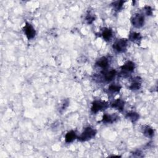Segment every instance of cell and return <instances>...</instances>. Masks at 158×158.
I'll list each match as a JSON object with an SVG mask.
<instances>
[{
	"instance_id": "cell-9",
	"label": "cell",
	"mask_w": 158,
	"mask_h": 158,
	"mask_svg": "<svg viewBox=\"0 0 158 158\" xmlns=\"http://www.w3.org/2000/svg\"><path fill=\"white\" fill-rule=\"evenodd\" d=\"M112 107L118 109L120 111H122L124 108V102L122 99H117L112 104Z\"/></svg>"
},
{
	"instance_id": "cell-11",
	"label": "cell",
	"mask_w": 158,
	"mask_h": 158,
	"mask_svg": "<svg viewBox=\"0 0 158 158\" xmlns=\"http://www.w3.org/2000/svg\"><path fill=\"white\" fill-rule=\"evenodd\" d=\"M143 132L147 137L151 138L154 136V130L148 125H145L143 127Z\"/></svg>"
},
{
	"instance_id": "cell-8",
	"label": "cell",
	"mask_w": 158,
	"mask_h": 158,
	"mask_svg": "<svg viewBox=\"0 0 158 158\" xmlns=\"http://www.w3.org/2000/svg\"><path fill=\"white\" fill-rule=\"evenodd\" d=\"M129 40L131 41L134 42V43L139 44L141 40V36L138 33L132 32L129 35Z\"/></svg>"
},
{
	"instance_id": "cell-12",
	"label": "cell",
	"mask_w": 158,
	"mask_h": 158,
	"mask_svg": "<svg viewBox=\"0 0 158 158\" xmlns=\"http://www.w3.org/2000/svg\"><path fill=\"white\" fill-rule=\"evenodd\" d=\"M116 76V71L115 70H110L104 73V80L108 82L112 81Z\"/></svg>"
},
{
	"instance_id": "cell-7",
	"label": "cell",
	"mask_w": 158,
	"mask_h": 158,
	"mask_svg": "<svg viewBox=\"0 0 158 158\" xmlns=\"http://www.w3.org/2000/svg\"><path fill=\"white\" fill-rule=\"evenodd\" d=\"M119 118L118 115L116 114H104L103 117V122L104 123H113L115 122Z\"/></svg>"
},
{
	"instance_id": "cell-17",
	"label": "cell",
	"mask_w": 158,
	"mask_h": 158,
	"mask_svg": "<svg viewBox=\"0 0 158 158\" xmlns=\"http://www.w3.org/2000/svg\"><path fill=\"white\" fill-rule=\"evenodd\" d=\"M125 1H115L113 4V7L115 9V10H119L121 9L122 8L123 5L124 4Z\"/></svg>"
},
{
	"instance_id": "cell-20",
	"label": "cell",
	"mask_w": 158,
	"mask_h": 158,
	"mask_svg": "<svg viewBox=\"0 0 158 158\" xmlns=\"http://www.w3.org/2000/svg\"><path fill=\"white\" fill-rule=\"evenodd\" d=\"M86 20L87 21L88 24H92L93 21L94 20V17L92 14H89L87 15L86 17Z\"/></svg>"
},
{
	"instance_id": "cell-14",
	"label": "cell",
	"mask_w": 158,
	"mask_h": 158,
	"mask_svg": "<svg viewBox=\"0 0 158 158\" xmlns=\"http://www.w3.org/2000/svg\"><path fill=\"white\" fill-rule=\"evenodd\" d=\"M109 61L106 57H103L100 58L96 62V65L100 67L105 69L108 66Z\"/></svg>"
},
{
	"instance_id": "cell-19",
	"label": "cell",
	"mask_w": 158,
	"mask_h": 158,
	"mask_svg": "<svg viewBox=\"0 0 158 158\" xmlns=\"http://www.w3.org/2000/svg\"><path fill=\"white\" fill-rule=\"evenodd\" d=\"M144 11L147 15H151L152 14V9L150 6H145L144 8Z\"/></svg>"
},
{
	"instance_id": "cell-2",
	"label": "cell",
	"mask_w": 158,
	"mask_h": 158,
	"mask_svg": "<svg viewBox=\"0 0 158 158\" xmlns=\"http://www.w3.org/2000/svg\"><path fill=\"white\" fill-rule=\"evenodd\" d=\"M127 40L122 38L117 40L113 45V48L118 52H124L127 50Z\"/></svg>"
},
{
	"instance_id": "cell-13",
	"label": "cell",
	"mask_w": 158,
	"mask_h": 158,
	"mask_svg": "<svg viewBox=\"0 0 158 158\" xmlns=\"http://www.w3.org/2000/svg\"><path fill=\"white\" fill-rule=\"evenodd\" d=\"M77 138L76 134L74 131H70L65 136V140L66 143H71Z\"/></svg>"
},
{
	"instance_id": "cell-1",
	"label": "cell",
	"mask_w": 158,
	"mask_h": 158,
	"mask_svg": "<svg viewBox=\"0 0 158 158\" xmlns=\"http://www.w3.org/2000/svg\"><path fill=\"white\" fill-rule=\"evenodd\" d=\"M96 130L90 127L86 128L82 134L79 136L78 140L81 141H85L92 139L96 135Z\"/></svg>"
},
{
	"instance_id": "cell-5",
	"label": "cell",
	"mask_w": 158,
	"mask_h": 158,
	"mask_svg": "<svg viewBox=\"0 0 158 158\" xmlns=\"http://www.w3.org/2000/svg\"><path fill=\"white\" fill-rule=\"evenodd\" d=\"M24 33L29 40H31L35 37L36 35V31L33 26L29 23H26L24 28Z\"/></svg>"
},
{
	"instance_id": "cell-18",
	"label": "cell",
	"mask_w": 158,
	"mask_h": 158,
	"mask_svg": "<svg viewBox=\"0 0 158 158\" xmlns=\"http://www.w3.org/2000/svg\"><path fill=\"white\" fill-rule=\"evenodd\" d=\"M120 88H121V87L119 85H112L109 87V89L110 91H111L113 92H119Z\"/></svg>"
},
{
	"instance_id": "cell-15",
	"label": "cell",
	"mask_w": 158,
	"mask_h": 158,
	"mask_svg": "<svg viewBox=\"0 0 158 158\" xmlns=\"http://www.w3.org/2000/svg\"><path fill=\"white\" fill-rule=\"evenodd\" d=\"M103 38L105 40H109L113 36V31L109 29H104L102 32Z\"/></svg>"
},
{
	"instance_id": "cell-16",
	"label": "cell",
	"mask_w": 158,
	"mask_h": 158,
	"mask_svg": "<svg viewBox=\"0 0 158 158\" xmlns=\"http://www.w3.org/2000/svg\"><path fill=\"white\" fill-rule=\"evenodd\" d=\"M126 117L134 122H136V121L139 119V115L138 114L134 113V112L129 113L127 114V115H126Z\"/></svg>"
},
{
	"instance_id": "cell-6",
	"label": "cell",
	"mask_w": 158,
	"mask_h": 158,
	"mask_svg": "<svg viewBox=\"0 0 158 158\" xmlns=\"http://www.w3.org/2000/svg\"><path fill=\"white\" fill-rule=\"evenodd\" d=\"M135 64L131 61H128L121 67L122 71L124 73H129L133 72L135 69Z\"/></svg>"
},
{
	"instance_id": "cell-4",
	"label": "cell",
	"mask_w": 158,
	"mask_h": 158,
	"mask_svg": "<svg viewBox=\"0 0 158 158\" xmlns=\"http://www.w3.org/2000/svg\"><path fill=\"white\" fill-rule=\"evenodd\" d=\"M108 108V104L101 101H96L93 103L92 107V112L96 113L99 110L105 109Z\"/></svg>"
},
{
	"instance_id": "cell-3",
	"label": "cell",
	"mask_w": 158,
	"mask_h": 158,
	"mask_svg": "<svg viewBox=\"0 0 158 158\" xmlns=\"http://www.w3.org/2000/svg\"><path fill=\"white\" fill-rule=\"evenodd\" d=\"M131 22L135 27L141 28L144 25L145 18L142 15L140 14H135L132 18H131Z\"/></svg>"
},
{
	"instance_id": "cell-10",
	"label": "cell",
	"mask_w": 158,
	"mask_h": 158,
	"mask_svg": "<svg viewBox=\"0 0 158 158\" xmlns=\"http://www.w3.org/2000/svg\"><path fill=\"white\" fill-rule=\"evenodd\" d=\"M141 79L140 77H136L134 79L133 83L131 84L130 86V89H132V90H136V89H139L141 87Z\"/></svg>"
}]
</instances>
